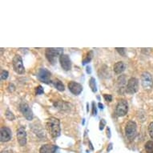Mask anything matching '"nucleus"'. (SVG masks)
Masks as SVG:
<instances>
[{
    "instance_id": "obj_1",
    "label": "nucleus",
    "mask_w": 153,
    "mask_h": 153,
    "mask_svg": "<svg viewBox=\"0 0 153 153\" xmlns=\"http://www.w3.org/2000/svg\"><path fill=\"white\" fill-rule=\"evenodd\" d=\"M46 128L53 138H56L60 136V122L59 119L55 118V117L48 118L46 122Z\"/></svg>"
},
{
    "instance_id": "obj_2",
    "label": "nucleus",
    "mask_w": 153,
    "mask_h": 153,
    "mask_svg": "<svg viewBox=\"0 0 153 153\" xmlns=\"http://www.w3.org/2000/svg\"><path fill=\"white\" fill-rule=\"evenodd\" d=\"M63 48H46V58L51 64H55L59 56L63 55Z\"/></svg>"
},
{
    "instance_id": "obj_3",
    "label": "nucleus",
    "mask_w": 153,
    "mask_h": 153,
    "mask_svg": "<svg viewBox=\"0 0 153 153\" xmlns=\"http://www.w3.org/2000/svg\"><path fill=\"white\" fill-rule=\"evenodd\" d=\"M141 84L144 90H152L153 86L152 76L149 72H143L141 75Z\"/></svg>"
},
{
    "instance_id": "obj_4",
    "label": "nucleus",
    "mask_w": 153,
    "mask_h": 153,
    "mask_svg": "<svg viewBox=\"0 0 153 153\" xmlns=\"http://www.w3.org/2000/svg\"><path fill=\"white\" fill-rule=\"evenodd\" d=\"M12 64L15 72L18 73V74H20V75L25 73V68L23 66V59L21 58L20 55H15L13 59Z\"/></svg>"
},
{
    "instance_id": "obj_5",
    "label": "nucleus",
    "mask_w": 153,
    "mask_h": 153,
    "mask_svg": "<svg viewBox=\"0 0 153 153\" xmlns=\"http://www.w3.org/2000/svg\"><path fill=\"white\" fill-rule=\"evenodd\" d=\"M136 123L134 121H129L125 128V134L129 140H132L136 136Z\"/></svg>"
},
{
    "instance_id": "obj_6",
    "label": "nucleus",
    "mask_w": 153,
    "mask_h": 153,
    "mask_svg": "<svg viewBox=\"0 0 153 153\" xmlns=\"http://www.w3.org/2000/svg\"><path fill=\"white\" fill-rule=\"evenodd\" d=\"M37 78L44 83L49 84L51 83V72L46 68H41L37 73Z\"/></svg>"
},
{
    "instance_id": "obj_7",
    "label": "nucleus",
    "mask_w": 153,
    "mask_h": 153,
    "mask_svg": "<svg viewBox=\"0 0 153 153\" xmlns=\"http://www.w3.org/2000/svg\"><path fill=\"white\" fill-rule=\"evenodd\" d=\"M128 102L122 100L118 103L116 108V114L118 116H124L128 113Z\"/></svg>"
},
{
    "instance_id": "obj_8",
    "label": "nucleus",
    "mask_w": 153,
    "mask_h": 153,
    "mask_svg": "<svg viewBox=\"0 0 153 153\" xmlns=\"http://www.w3.org/2000/svg\"><path fill=\"white\" fill-rule=\"evenodd\" d=\"M139 90V80L136 78H131L128 81L127 91L130 94H134Z\"/></svg>"
},
{
    "instance_id": "obj_9",
    "label": "nucleus",
    "mask_w": 153,
    "mask_h": 153,
    "mask_svg": "<svg viewBox=\"0 0 153 153\" xmlns=\"http://www.w3.org/2000/svg\"><path fill=\"white\" fill-rule=\"evenodd\" d=\"M19 109H20L21 112L23 116H25V118L27 120H32L33 119V112L30 108L29 107L27 103H22L19 106Z\"/></svg>"
},
{
    "instance_id": "obj_10",
    "label": "nucleus",
    "mask_w": 153,
    "mask_h": 153,
    "mask_svg": "<svg viewBox=\"0 0 153 153\" xmlns=\"http://www.w3.org/2000/svg\"><path fill=\"white\" fill-rule=\"evenodd\" d=\"M68 86V89L70 90L71 92L75 95H79L82 92V91H83V87H82V85L79 84V83H76L75 81H71V82H69Z\"/></svg>"
},
{
    "instance_id": "obj_11",
    "label": "nucleus",
    "mask_w": 153,
    "mask_h": 153,
    "mask_svg": "<svg viewBox=\"0 0 153 153\" xmlns=\"http://www.w3.org/2000/svg\"><path fill=\"white\" fill-rule=\"evenodd\" d=\"M17 140L20 146H24L27 143V132L25 128L20 127L17 131Z\"/></svg>"
},
{
    "instance_id": "obj_12",
    "label": "nucleus",
    "mask_w": 153,
    "mask_h": 153,
    "mask_svg": "<svg viewBox=\"0 0 153 153\" xmlns=\"http://www.w3.org/2000/svg\"><path fill=\"white\" fill-rule=\"evenodd\" d=\"M59 62H60L61 67L65 71H70L71 69V61L68 55H63L59 57Z\"/></svg>"
},
{
    "instance_id": "obj_13",
    "label": "nucleus",
    "mask_w": 153,
    "mask_h": 153,
    "mask_svg": "<svg viewBox=\"0 0 153 153\" xmlns=\"http://www.w3.org/2000/svg\"><path fill=\"white\" fill-rule=\"evenodd\" d=\"M1 142H8L11 139V131L7 127L1 128Z\"/></svg>"
},
{
    "instance_id": "obj_14",
    "label": "nucleus",
    "mask_w": 153,
    "mask_h": 153,
    "mask_svg": "<svg viewBox=\"0 0 153 153\" xmlns=\"http://www.w3.org/2000/svg\"><path fill=\"white\" fill-rule=\"evenodd\" d=\"M40 153H59L58 147L52 144H45L43 145L39 149Z\"/></svg>"
},
{
    "instance_id": "obj_15",
    "label": "nucleus",
    "mask_w": 153,
    "mask_h": 153,
    "mask_svg": "<svg viewBox=\"0 0 153 153\" xmlns=\"http://www.w3.org/2000/svg\"><path fill=\"white\" fill-rule=\"evenodd\" d=\"M125 64L123 62H117V63H115V65L113 67V70L116 74H120L125 70Z\"/></svg>"
},
{
    "instance_id": "obj_16",
    "label": "nucleus",
    "mask_w": 153,
    "mask_h": 153,
    "mask_svg": "<svg viewBox=\"0 0 153 153\" xmlns=\"http://www.w3.org/2000/svg\"><path fill=\"white\" fill-rule=\"evenodd\" d=\"M52 83L57 90L60 91H63L65 90V88H64V85L63 84V83L59 79H56Z\"/></svg>"
},
{
    "instance_id": "obj_17",
    "label": "nucleus",
    "mask_w": 153,
    "mask_h": 153,
    "mask_svg": "<svg viewBox=\"0 0 153 153\" xmlns=\"http://www.w3.org/2000/svg\"><path fill=\"white\" fill-rule=\"evenodd\" d=\"M89 86H90V88L93 92L95 93L97 91V86H96V83H95V79L92 77L89 80Z\"/></svg>"
},
{
    "instance_id": "obj_18",
    "label": "nucleus",
    "mask_w": 153,
    "mask_h": 153,
    "mask_svg": "<svg viewBox=\"0 0 153 153\" xmlns=\"http://www.w3.org/2000/svg\"><path fill=\"white\" fill-rule=\"evenodd\" d=\"M145 150L148 153H153V141H148L145 144Z\"/></svg>"
},
{
    "instance_id": "obj_19",
    "label": "nucleus",
    "mask_w": 153,
    "mask_h": 153,
    "mask_svg": "<svg viewBox=\"0 0 153 153\" xmlns=\"http://www.w3.org/2000/svg\"><path fill=\"white\" fill-rule=\"evenodd\" d=\"M92 56H93V51H89V52L88 53V55H87V57H86V59H84L83 61V64L84 65V64H86V63H89L91 61V59H92Z\"/></svg>"
},
{
    "instance_id": "obj_20",
    "label": "nucleus",
    "mask_w": 153,
    "mask_h": 153,
    "mask_svg": "<svg viewBox=\"0 0 153 153\" xmlns=\"http://www.w3.org/2000/svg\"><path fill=\"white\" fill-rule=\"evenodd\" d=\"M6 117H7L9 120H15V116H14L13 113L9 110H7V111H6Z\"/></svg>"
},
{
    "instance_id": "obj_21",
    "label": "nucleus",
    "mask_w": 153,
    "mask_h": 153,
    "mask_svg": "<svg viewBox=\"0 0 153 153\" xmlns=\"http://www.w3.org/2000/svg\"><path fill=\"white\" fill-rule=\"evenodd\" d=\"M8 75H9V73H8L7 71H2V72H1V79L2 80L7 79L8 77Z\"/></svg>"
},
{
    "instance_id": "obj_22",
    "label": "nucleus",
    "mask_w": 153,
    "mask_h": 153,
    "mask_svg": "<svg viewBox=\"0 0 153 153\" xmlns=\"http://www.w3.org/2000/svg\"><path fill=\"white\" fill-rule=\"evenodd\" d=\"M43 92H44V91H43V88L42 86H38L37 88H35V93H36V95H42Z\"/></svg>"
},
{
    "instance_id": "obj_23",
    "label": "nucleus",
    "mask_w": 153,
    "mask_h": 153,
    "mask_svg": "<svg viewBox=\"0 0 153 153\" xmlns=\"http://www.w3.org/2000/svg\"><path fill=\"white\" fill-rule=\"evenodd\" d=\"M148 132L151 137L153 139V122H152L148 126Z\"/></svg>"
},
{
    "instance_id": "obj_24",
    "label": "nucleus",
    "mask_w": 153,
    "mask_h": 153,
    "mask_svg": "<svg viewBox=\"0 0 153 153\" xmlns=\"http://www.w3.org/2000/svg\"><path fill=\"white\" fill-rule=\"evenodd\" d=\"M103 98L108 102H111L112 101V96H111V95H107V94H105V95H103Z\"/></svg>"
},
{
    "instance_id": "obj_25",
    "label": "nucleus",
    "mask_w": 153,
    "mask_h": 153,
    "mask_svg": "<svg viewBox=\"0 0 153 153\" xmlns=\"http://www.w3.org/2000/svg\"><path fill=\"white\" fill-rule=\"evenodd\" d=\"M106 125V121L105 120H101L100 122V130H103V128Z\"/></svg>"
},
{
    "instance_id": "obj_26",
    "label": "nucleus",
    "mask_w": 153,
    "mask_h": 153,
    "mask_svg": "<svg viewBox=\"0 0 153 153\" xmlns=\"http://www.w3.org/2000/svg\"><path fill=\"white\" fill-rule=\"evenodd\" d=\"M116 51H118L121 55H123V56H125V49L124 48H116Z\"/></svg>"
},
{
    "instance_id": "obj_27",
    "label": "nucleus",
    "mask_w": 153,
    "mask_h": 153,
    "mask_svg": "<svg viewBox=\"0 0 153 153\" xmlns=\"http://www.w3.org/2000/svg\"><path fill=\"white\" fill-rule=\"evenodd\" d=\"M97 114V109H96V106H95V103L93 102L92 103V115L93 116H96Z\"/></svg>"
},
{
    "instance_id": "obj_28",
    "label": "nucleus",
    "mask_w": 153,
    "mask_h": 153,
    "mask_svg": "<svg viewBox=\"0 0 153 153\" xmlns=\"http://www.w3.org/2000/svg\"><path fill=\"white\" fill-rule=\"evenodd\" d=\"M15 89V86L13 85V84H9V86H8V91H10V92H12V91H14Z\"/></svg>"
},
{
    "instance_id": "obj_29",
    "label": "nucleus",
    "mask_w": 153,
    "mask_h": 153,
    "mask_svg": "<svg viewBox=\"0 0 153 153\" xmlns=\"http://www.w3.org/2000/svg\"><path fill=\"white\" fill-rule=\"evenodd\" d=\"M107 135H108V138H110L111 137V131H110V128H107Z\"/></svg>"
},
{
    "instance_id": "obj_30",
    "label": "nucleus",
    "mask_w": 153,
    "mask_h": 153,
    "mask_svg": "<svg viewBox=\"0 0 153 153\" xmlns=\"http://www.w3.org/2000/svg\"><path fill=\"white\" fill-rule=\"evenodd\" d=\"M1 153H12V151L11 150H5L3 151Z\"/></svg>"
},
{
    "instance_id": "obj_31",
    "label": "nucleus",
    "mask_w": 153,
    "mask_h": 153,
    "mask_svg": "<svg viewBox=\"0 0 153 153\" xmlns=\"http://www.w3.org/2000/svg\"><path fill=\"white\" fill-rule=\"evenodd\" d=\"M98 105H99V107H100V108L101 110H103V104H102V103H99Z\"/></svg>"
},
{
    "instance_id": "obj_32",
    "label": "nucleus",
    "mask_w": 153,
    "mask_h": 153,
    "mask_svg": "<svg viewBox=\"0 0 153 153\" xmlns=\"http://www.w3.org/2000/svg\"><path fill=\"white\" fill-rule=\"evenodd\" d=\"M111 148H112V143H110V144H109V147H108V152H109Z\"/></svg>"
},
{
    "instance_id": "obj_33",
    "label": "nucleus",
    "mask_w": 153,
    "mask_h": 153,
    "mask_svg": "<svg viewBox=\"0 0 153 153\" xmlns=\"http://www.w3.org/2000/svg\"><path fill=\"white\" fill-rule=\"evenodd\" d=\"M87 72L89 73V74L91 73V68H90V67H88V68H87Z\"/></svg>"
}]
</instances>
